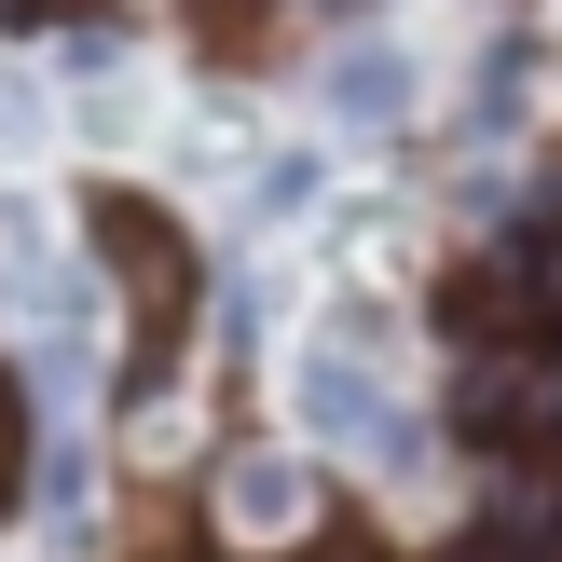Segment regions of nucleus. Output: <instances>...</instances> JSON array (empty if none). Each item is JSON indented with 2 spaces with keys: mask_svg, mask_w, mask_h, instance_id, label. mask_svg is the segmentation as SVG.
<instances>
[{
  "mask_svg": "<svg viewBox=\"0 0 562 562\" xmlns=\"http://www.w3.org/2000/svg\"><path fill=\"white\" fill-rule=\"evenodd\" d=\"M206 14H220V27H234V14H261V0H206Z\"/></svg>",
  "mask_w": 562,
  "mask_h": 562,
  "instance_id": "nucleus-10",
  "label": "nucleus"
},
{
  "mask_svg": "<svg viewBox=\"0 0 562 562\" xmlns=\"http://www.w3.org/2000/svg\"><path fill=\"white\" fill-rule=\"evenodd\" d=\"M302 426H316L329 453H357V467H426V426L384 398V371L357 344H316V357H302Z\"/></svg>",
  "mask_w": 562,
  "mask_h": 562,
  "instance_id": "nucleus-4",
  "label": "nucleus"
},
{
  "mask_svg": "<svg viewBox=\"0 0 562 562\" xmlns=\"http://www.w3.org/2000/svg\"><path fill=\"white\" fill-rule=\"evenodd\" d=\"M316 192H329V165H316V151H261V179H247V220H302Z\"/></svg>",
  "mask_w": 562,
  "mask_h": 562,
  "instance_id": "nucleus-7",
  "label": "nucleus"
},
{
  "mask_svg": "<svg viewBox=\"0 0 562 562\" xmlns=\"http://www.w3.org/2000/svg\"><path fill=\"white\" fill-rule=\"evenodd\" d=\"M97 261H110V289H124V316H137V384H165L179 316H192V247H179V220H151V206L110 192V206H97Z\"/></svg>",
  "mask_w": 562,
  "mask_h": 562,
  "instance_id": "nucleus-3",
  "label": "nucleus"
},
{
  "mask_svg": "<svg viewBox=\"0 0 562 562\" xmlns=\"http://www.w3.org/2000/svg\"><path fill=\"white\" fill-rule=\"evenodd\" d=\"M521 97H536V42H494L481 55V124H521Z\"/></svg>",
  "mask_w": 562,
  "mask_h": 562,
  "instance_id": "nucleus-8",
  "label": "nucleus"
},
{
  "mask_svg": "<svg viewBox=\"0 0 562 562\" xmlns=\"http://www.w3.org/2000/svg\"><path fill=\"white\" fill-rule=\"evenodd\" d=\"M302 14H357V0H302Z\"/></svg>",
  "mask_w": 562,
  "mask_h": 562,
  "instance_id": "nucleus-11",
  "label": "nucleus"
},
{
  "mask_svg": "<svg viewBox=\"0 0 562 562\" xmlns=\"http://www.w3.org/2000/svg\"><path fill=\"white\" fill-rule=\"evenodd\" d=\"M439 426L481 439V453H562V344H467L453 398H439Z\"/></svg>",
  "mask_w": 562,
  "mask_h": 562,
  "instance_id": "nucleus-2",
  "label": "nucleus"
},
{
  "mask_svg": "<svg viewBox=\"0 0 562 562\" xmlns=\"http://www.w3.org/2000/svg\"><path fill=\"white\" fill-rule=\"evenodd\" d=\"M192 508H206V549H220V562H289V549H316V536H329V481H316L302 453H274V439L206 453Z\"/></svg>",
  "mask_w": 562,
  "mask_h": 562,
  "instance_id": "nucleus-1",
  "label": "nucleus"
},
{
  "mask_svg": "<svg viewBox=\"0 0 562 562\" xmlns=\"http://www.w3.org/2000/svg\"><path fill=\"white\" fill-rule=\"evenodd\" d=\"M508 274H521V329H536V344H562V220L508 247Z\"/></svg>",
  "mask_w": 562,
  "mask_h": 562,
  "instance_id": "nucleus-6",
  "label": "nucleus"
},
{
  "mask_svg": "<svg viewBox=\"0 0 562 562\" xmlns=\"http://www.w3.org/2000/svg\"><path fill=\"white\" fill-rule=\"evenodd\" d=\"M316 97H329V124L384 137V124H412V55L384 42V27H357V42H344V55L316 69Z\"/></svg>",
  "mask_w": 562,
  "mask_h": 562,
  "instance_id": "nucleus-5",
  "label": "nucleus"
},
{
  "mask_svg": "<svg viewBox=\"0 0 562 562\" xmlns=\"http://www.w3.org/2000/svg\"><path fill=\"white\" fill-rule=\"evenodd\" d=\"M14 467H27V412H14V384H0V494H14Z\"/></svg>",
  "mask_w": 562,
  "mask_h": 562,
  "instance_id": "nucleus-9",
  "label": "nucleus"
},
{
  "mask_svg": "<svg viewBox=\"0 0 562 562\" xmlns=\"http://www.w3.org/2000/svg\"><path fill=\"white\" fill-rule=\"evenodd\" d=\"M453 562H494V549H453Z\"/></svg>",
  "mask_w": 562,
  "mask_h": 562,
  "instance_id": "nucleus-12",
  "label": "nucleus"
}]
</instances>
